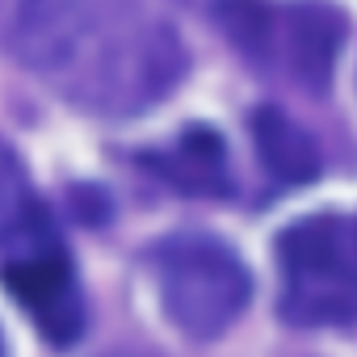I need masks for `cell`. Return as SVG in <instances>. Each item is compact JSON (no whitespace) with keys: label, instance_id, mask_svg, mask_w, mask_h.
<instances>
[{"label":"cell","instance_id":"7","mask_svg":"<svg viewBox=\"0 0 357 357\" xmlns=\"http://www.w3.org/2000/svg\"><path fill=\"white\" fill-rule=\"evenodd\" d=\"M252 143L261 164L278 176L282 185H307L319 176V147L315 139L278 105H261L252 114Z\"/></svg>","mask_w":357,"mask_h":357},{"label":"cell","instance_id":"5","mask_svg":"<svg viewBox=\"0 0 357 357\" xmlns=\"http://www.w3.org/2000/svg\"><path fill=\"white\" fill-rule=\"evenodd\" d=\"M9 294L30 311L51 344H72L84 328V298L76 286V269L55 240H38L5 265Z\"/></svg>","mask_w":357,"mask_h":357},{"label":"cell","instance_id":"9","mask_svg":"<svg viewBox=\"0 0 357 357\" xmlns=\"http://www.w3.org/2000/svg\"><path fill=\"white\" fill-rule=\"evenodd\" d=\"M0 357H5V336H0Z\"/></svg>","mask_w":357,"mask_h":357},{"label":"cell","instance_id":"4","mask_svg":"<svg viewBox=\"0 0 357 357\" xmlns=\"http://www.w3.org/2000/svg\"><path fill=\"white\" fill-rule=\"evenodd\" d=\"M151 269L168 324L194 340L223 336L252 298V278L244 261L219 236H168L155 244Z\"/></svg>","mask_w":357,"mask_h":357},{"label":"cell","instance_id":"8","mask_svg":"<svg viewBox=\"0 0 357 357\" xmlns=\"http://www.w3.org/2000/svg\"><path fill=\"white\" fill-rule=\"evenodd\" d=\"M30 215V198H26V176L22 164L13 160V151L0 143V240L22 227V219Z\"/></svg>","mask_w":357,"mask_h":357},{"label":"cell","instance_id":"2","mask_svg":"<svg viewBox=\"0 0 357 357\" xmlns=\"http://www.w3.org/2000/svg\"><path fill=\"white\" fill-rule=\"evenodd\" d=\"M219 26L231 47L269 76L324 93L344 43V13L328 0H219Z\"/></svg>","mask_w":357,"mask_h":357},{"label":"cell","instance_id":"1","mask_svg":"<svg viewBox=\"0 0 357 357\" xmlns=\"http://www.w3.org/2000/svg\"><path fill=\"white\" fill-rule=\"evenodd\" d=\"M22 63L84 114L135 118L185 76L181 30L151 0H26Z\"/></svg>","mask_w":357,"mask_h":357},{"label":"cell","instance_id":"3","mask_svg":"<svg viewBox=\"0 0 357 357\" xmlns=\"http://www.w3.org/2000/svg\"><path fill=\"white\" fill-rule=\"evenodd\" d=\"M282 315L298 328L357 324V215L324 211L278 236Z\"/></svg>","mask_w":357,"mask_h":357},{"label":"cell","instance_id":"6","mask_svg":"<svg viewBox=\"0 0 357 357\" xmlns=\"http://www.w3.org/2000/svg\"><path fill=\"white\" fill-rule=\"evenodd\" d=\"M143 164L181 194H194V198H227L231 194L227 147H223L219 130L194 126L185 135H176L168 147L147 151Z\"/></svg>","mask_w":357,"mask_h":357}]
</instances>
